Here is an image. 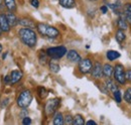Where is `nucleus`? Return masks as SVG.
Masks as SVG:
<instances>
[{"instance_id":"obj_1","label":"nucleus","mask_w":131,"mask_h":125,"mask_svg":"<svg viewBox=\"0 0 131 125\" xmlns=\"http://www.w3.org/2000/svg\"><path fill=\"white\" fill-rule=\"evenodd\" d=\"M18 34H19V37L22 40V43L25 44L27 47H35L36 41H37V36H36L35 31L32 30V28H29V27L21 28L18 32Z\"/></svg>"},{"instance_id":"obj_2","label":"nucleus","mask_w":131,"mask_h":125,"mask_svg":"<svg viewBox=\"0 0 131 125\" xmlns=\"http://www.w3.org/2000/svg\"><path fill=\"white\" fill-rule=\"evenodd\" d=\"M36 28L38 32L43 35V36H48V37H57L59 34H60V31L58 30L56 27L53 26H50L49 24H46V23H37L36 25Z\"/></svg>"},{"instance_id":"obj_3","label":"nucleus","mask_w":131,"mask_h":125,"mask_svg":"<svg viewBox=\"0 0 131 125\" xmlns=\"http://www.w3.org/2000/svg\"><path fill=\"white\" fill-rule=\"evenodd\" d=\"M32 101V95L29 90H24L21 92L17 98V105L20 108H26L29 106V104Z\"/></svg>"},{"instance_id":"obj_4","label":"nucleus","mask_w":131,"mask_h":125,"mask_svg":"<svg viewBox=\"0 0 131 125\" xmlns=\"http://www.w3.org/2000/svg\"><path fill=\"white\" fill-rule=\"evenodd\" d=\"M68 53L67 48L64 46L61 47H49V49L47 50L48 56H49L52 59H61L65 56L66 54Z\"/></svg>"},{"instance_id":"obj_5","label":"nucleus","mask_w":131,"mask_h":125,"mask_svg":"<svg viewBox=\"0 0 131 125\" xmlns=\"http://www.w3.org/2000/svg\"><path fill=\"white\" fill-rule=\"evenodd\" d=\"M114 78L115 80L121 84V85H124L126 83V77H125V70H124V67L121 65V64H118L116 65L114 68Z\"/></svg>"},{"instance_id":"obj_6","label":"nucleus","mask_w":131,"mask_h":125,"mask_svg":"<svg viewBox=\"0 0 131 125\" xmlns=\"http://www.w3.org/2000/svg\"><path fill=\"white\" fill-rule=\"evenodd\" d=\"M60 99L59 98H54V99H51L49 100V102L47 103L46 105V113L48 115H51L53 112H56L59 105H60Z\"/></svg>"},{"instance_id":"obj_7","label":"nucleus","mask_w":131,"mask_h":125,"mask_svg":"<svg viewBox=\"0 0 131 125\" xmlns=\"http://www.w3.org/2000/svg\"><path fill=\"white\" fill-rule=\"evenodd\" d=\"M93 65H92V61L90 59H85V60H81L79 62V70L82 74H88L92 71Z\"/></svg>"},{"instance_id":"obj_8","label":"nucleus","mask_w":131,"mask_h":125,"mask_svg":"<svg viewBox=\"0 0 131 125\" xmlns=\"http://www.w3.org/2000/svg\"><path fill=\"white\" fill-rule=\"evenodd\" d=\"M103 75V67L99 62H96L92 68V76L95 79H100Z\"/></svg>"},{"instance_id":"obj_9","label":"nucleus","mask_w":131,"mask_h":125,"mask_svg":"<svg viewBox=\"0 0 131 125\" xmlns=\"http://www.w3.org/2000/svg\"><path fill=\"white\" fill-rule=\"evenodd\" d=\"M67 58L70 62H80V61L82 60L81 59V56L74 49H71L67 53Z\"/></svg>"},{"instance_id":"obj_10","label":"nucleus","mask_w":131,"mask_h":125,"mask_svg":"<svg viewBox=\"0 0 131 125\" xmlns=\"http://www.w3.org/2000/svg\"><path fill=\"white\" fill-rule=\"evenodd\" d=\"M22 78V72L19 70H14L10 74V84H15Z\"/></svg>"},{"instance_id":"obj_11","label":"nucleus","mask_w":131,"mask_h":125,"mask_svg":"<svg viewBox=\"0 0 131 125\" xmlns=\"http://www.w3.org/2000/svg\"><path fill=\"white\" fill-rule=\"evenodd\" d=\"M0 27H1L2 30L5 31V32L9 31V29H10V25L8 23V20L6 18V15L3 14V13L0 14Z\"/></svg>"},{"instance_id":"obj_12","label":"nucleus","mask_w":131,"mask_h":125,"mask_svg":"<svg viewBox=\"0 0 131 125\" xmlns=\"http://www.w3.org/2000/svg\"><path fill=\"white\" fill-rule=\"evenodd\" d=\"M113 74H114V68L111 65L106 64L103 66V76H105L106 78H111Z\"/></svg>"},{"instance_id":"obj_13","label":"nucleus","mask_w":131,"mask_h":125,"mask_svg":"<svg viewBox=\"0 0 131 125\" xmlns=\"http://www.w3.org/2000/svg\"><path fill=\"white\" fill-rule=\"evenodd\" d=\"M5 15H6V18H7L8 23H9L10 26H15L17 23H18V19H17V17L12 11H8Z\"/></svg>"},{"instance_id":"obj_14","label":"nucleus","mask_w":131,"mask_h":125,"mask_svg":"<svg viewBox=\"0 0 131 125\" xmlns=\"http://www.w3.org/2000/svg\"><path fill=\"white\" fill-rule=\"evenodd\" d=\"M18 23L20 25L24 26V27H29V28H34L36 26L35 23L33 22L31 19H29V18H21V19L18 20Z\"/></svg>"},{"instance_id":"obj_15","label":"nucleus","mask_w":131,"mask_h":125,"mask_svg":"<svg viewBox=\"0 0 131 125\" xmlns=\"http://www.w3.org/2000/svg\"><path fill=\"white\" fill-rule=\"evenodd\" d=\"M117 23H118V27H119L120 29H122V30L127 29V27H128V22H127V20H126L125 14H124V15H123V14H120V17H119Z\"/></svg>"},{"instance_id":"obj_16","label":"nucleus","mask_w":131,"mask_h":125,"mask_svg":"<svg viewBox=\"0 0 131 125\" xmlns=\"http://www.w3.org/2000/svg\"><path fill=\"white\" fill-rule=\"evenodd\" d=\"M60 4L64 7V8H68V9H72L74 7H76V2L75 0H59Z\"/></svg>"},{"instance_id":"obj_17","label":"nucleus","mask_w":131,"mask_h":125,"mask_svg":"<svg viewBox=\"0 0 131 125\" xmlns=\"http://www.w3.org/2000/svg\"><path fill=\"white\" fill-rule=\"evenodd\" d=\"M52 123H53L54 125L65 124V118H64L63 114L60 113V112H58V113L54 115V117H53V121H52Z\"/></svg>"},{"instance_id":"obj_18","label":"nucleus","mask_w":131,"mask_h":125,"mask_svg":"<svg viewBox=\"0 0 131 125\" xmlns=\"http://www.w3.org/2000/svg\"><path fill=\"white\" fill-rule=\"evenodd\" d=\"M4 4L9 11H14L16 9V3L14 0H4Z\"/></svg>"},{"instance_id":"obj_19","label":"nucleus","mask_w":131,"mask_h":125,"mask_svg":"<svg viewBox=\"0 0 131 125\" xmlns=\"http://www.w3.org/2000/svg\"><path fill=\"white\" fill-rule=\"evenodd\" d=\"M124 14L126 17V20L127 22L131 24V4L130 3H127L125 5V10H124Z\"/></svg>"},{"instance_id":"obj_20","label":"nucleus","mask_w":131,"mask_h":125,"mask_svg":"<svg viewBox=\"0 0 131 125\" xmlns=\"http://www.w3.org/2000/svg\"><path fill=\"white\" fill-rule=\"evenodd\" d=\"M125 38H126V35H125L124 31L119 28V29L117 30V32H116V39H117V41H118L119 44H121V43H123V41L125 40Z\"/></svg>"},{"instance_id":"obj_21","label":"nucleus","mask_w":131,"mask_h":125,"mask_svg":"<svg viewBox=\"0 0 131 125\" xmlns=\"http://www.w3.org/2000/svg\"><path fill=\"white\" fill-rule=\"evenodd\" d=\"M118 58H120V54L116 50H109L107 53V59L109 61H115Z\"/></svg>"},{"instance_id":"obj_22","label":"nucleus","mask_w":131,"mask_h":125,"mask_svg":"<svg viewBox=\"0 0 131 125\" xmlns=\"http://www.w3.org/2000/svg\"><path fill=\"white\" fill-rule=\"evenodd\" d=\"M106 87H107V89L110 90L112 93L118 90V86H116V84H115L112 80H107V81H106Z\"/></svg>"},{"instance_id":"obj_23","label":"nucleus","mask_w":131,"mask_h":125,"mask_svg":"<svg viewBox=\"0 0 131 125\" xmlns=\"http://www.w3.org/2000/svg\"><path fill=\"white\" fill-rule=\"evenodd\" d=\"M84 124H85V120H84L83 116L80 115V114H77V115L74 117L73 125H84Z\"/></svg>"},{"instance_id":"obj_24","label":"nucleus","mask_w":131,"mask_h":125,"mask_svg":"<svg viewBox=\"0 0 131 125\" xmlns=\"http://www.w3.org/2000/svg\"><path fill=\"white\" fill-rule=\"evenodd\" d=\"M49 69H50V71L53 72V73H59L60 70H61V68H60V66H59L58 64L52 62H49Z\"/></svg>"},{"instance_id":"obj_25","label":"nucleus","mask_w":131,"mask_h":125,"mask_svg":"<svg viewBox=\"0 0 131 125\" xmlns=\"http://www.w3.org/2000/svg\"><path fill=\"white\" fill-rule=\"evenodd\" d=\"M124 100H125L127 103L131 104V88H128V89L125 91V93H124Z\"/></svg>"},{"instance_id":"obj_26","label":"nucleus","mask_w":131,"mask_h":125,"mask_svg":"<svg viewBox=\"0 0 131 125\" xmlns=\"http://www.w3.org/2000/svg\"><path fill=\"white\" fill-rule=\"evenodd\" d=\"M113 95H114V98H115V100H116V102L120 103V102H121V100H122V98H121V93H120L119 89H118L117 91L113 92Z\"/></svg>"},{"instance_id":"obj_27","label":"nucleus","mask_w":131,"mask_h":125,"mask_svg":"<svg viewBox=\"0 0 131 125\" xmlns=\"http://www.w3.org/2000/svg\"><path fill=\"white\" fill-rule=\"evenodd\" d=\"M38 93H39V97H40V98H46L47 95H48L47 90H46L43 87H40V88L38 89Z\"/></svg>"},{"instance_id":"obj_28","label":"nucleus","mask_w":131,"mask_h":125,"mask_svg":"<svg viewBox=\"0 0 131 125\" xmlns=\"http://www.w3.org/2000/svg\"><path fill=\"white\" fill-rule=\"evenodd\" d=\"M48 55V54H47ZM47 55L45 54V53H41L40 55H39V62L41 65H46L47 64Z\"/></svg>"},{"instance_id":"obj_29","label":"nucleus","mask_w":131,"mask_h":125,"mask_svg":"<svg viewBox=\"0 0 131 125\" xmlns=\"http://www.w3.org/2000/svg\"><path fill=\"white\" fill-rule=\"evenodd\" d=\"M73 120H74V118H73L70 114H68L65 117V124H67V125L73 124Z\"/></svg>"},{"instance_id":"obj_30","label":"nucleus","mask_w":131,"mask_h":125,"mask_svg":"<svg viewBox=\"0 0 131 125\" xmlns=\"http://www.w3.org/2000/svg\"><path fill=\"white\" fill-rule=\"evenodd\" d=\"M22 123H23L24 125L30 124V123H31V119H30L29 117H27V116H26V117H24V118H23V120H22Z\"/></svg>"},{"instance_id":"obj_31","label":"nucleus","mask_w":131,"mask_h":125,"mask_svg":"<svg viewBox=\"0 0 131 125\" xmlns=\"http://www.w3.org/2000/svg\"><path fill=\"white\" fill-rule=\"evenodd\" d=\"M30 3H31V5H32L33 7H35V8H37V7L39 6V2H38V0H31Z\"/></svg>"},{"instance_id":"obj_32","label":"nucleus","mask_w":131,"mask_h":125,"mask_svg":"<svg viewBox=\"0 0 131 125\" xmlns=\"http://www.w3.org/2000/svg\"><path fill=\"white\" fill-rule=\"evenodd\" d=\"M125 77H126V80L127 81H130L131 82V70H128L125 74Z\"/></svg>"},{"instance_id":"obj_33","label":"nucleus","mask_w":131,"mask_h":125,"mask_svg":"<svg viewBox=\"0 0 131 125\" xmlns=\"http://www.w3.org/2000/svg\"><path fill=\"white\" fill-rule=\"evenodd\" d=\"M101 11H102V13H107V11H108V9H107V6H105V5H103L102 7H101Z\"/></svg>"},{"instance_id":"obj_34","label":"nucleus","mask_w":131,"mask_h":125,"mask_svg":"<svg viewBox=\"0 0 131 125\" xmlns=\"http://www.w3.org/2000/svg\"><path fill=\"white\" fill-rule=\"evenodd\" d=\"M4 81H5V83H10V76H6Z\"/></svg>"},{"instance_id":"obj_35","label":"nucleus","mask_w":131,"mask_h":125,"mask_svg":"<svg viewBox=\"0 0 131 125\" xmlns=\"http://www.w3.org/2000/svg\"><path fill=\"white\" fill-rule=\"evenodd\" d=\"M87 124L88 125H91V124H97V123H96V122H95V121H93V120H89V121H88V122H87Z\"/></svg>"},{"instance_id":"obj_36","label":"nucleus","mask_w":131,"mask_h":125,"mask_svg":"<svg viewBox=\"0 0 131 125\" xmlns=\"http://www.w3.org/2000/svg\"><path fill=\"white\" fill-rule=\"evenodd\" d=\"M6 56H7V53H5V54L2 56V59H5V58H6Z\"/></svg>"},{"instance_id":"obj_37","label":"nucleus","mask_w":131,"mask_h":125,"mask_svg":"<svg viewBox=\"0 0 131 125\" xmlns=\"http://www.w3.org/2000/svg\"><path fill=\"white\" fill-rule=\"evenodd\" d=\"M2 6H3V5H2V2H1V0H0V9H1Z\"/></svg>"},{"instance_id":"obj_38","label":"nucleus","mask_w":131,"mask_h":125,"mask_svg":"<svg viewBox=\"0 0 131 125\" xmlns=\"http://www.w3.org/2000/svg\"><path fill=\"white\" fill-rule=\"evenodd\" d=\"M1 51H2V46L0 45V53H1Z\"/></svg>"},{"instance_id":"obj_39","label":"nucleus","mask_w":131,"mask_h":125,"mask_svg":"<svg viewBox=\"0 0 131 125\" xmlns=\"http://www.w3.org/2000/svg\"><path fill=\"white\" fill-rule=\"evenodd\" d=\"M2 31H3V30H2V29H1V27H0V35H1V33H2Z\"/></svg>"},{"instance_id":"obj_40","label":"nucleus","mask_w":131,"mask_h":125,"mask_svg":"<svg viewBox=\"0 0 131 125\" xmlns=\"http://www.w3.org/2000/svg\"><path fill=\"white\" fill-rule=\"evenodd\" d=\"M94 1H95V0H94Z\"/></svg>"}]
</instances>
